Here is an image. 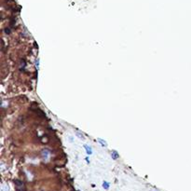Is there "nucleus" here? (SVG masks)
Masks as SVG:
<instances>
[{
    "label": "nucleus",
    "mask_w": 191,
    "mask_h": 191,
    "mask_svg": "<svg viewBox=\"0 0 191 191\" xmlns=\"http://www.w3.org/2000/svg\"><path fill=\"white\" fill-rule=\"evenodd\" d=\"M15 184H16V185H17V189H18V191H23V190H24V183H23V182L19 181V180H16V181H15Z\"/></svg>",
    "instance_id": "1"
},
{
    "label": "nucleus",
    "mask_w": 191,
    "mask_h": 191,
    "mask_svg": "<svg viewBox=\"0 0 191 191\" xmlns=\"http://www.w3.org/2000/svg\"><path fill=\"white\" fill-rule=\"evenodd\" d=\"M105 187L107 188V187H108V184H106V183H103V187Z\"/></svg>",
    "instance_id": "2"
}]
</instances>
